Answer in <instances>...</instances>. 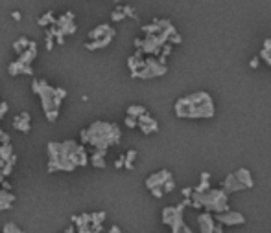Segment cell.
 <instances>
[{"mask_svg":"<svg viewBox=\"0 0 271 233\" xmlns=\"http://www.w3.org/2000/svg\"><path fill=\"white\" fill-rule=\"evenodd\" d=\"M11 17H13L15 20H20V11H13V13H11Z\"/></svg>","mask_w":271,"mask_h":233,"instance_id":"f35d334b","label":"cell"},{"mask_svg":"<svg viewBox=\"0 0 271 233\" xmlns=\"http://www.w3.org/2000/svg\"><path fill=\"white\" fill-rule=\"evenodd\" d=\"M15 165H17V156L13 154V156L8 160V162H4V167H2V176H4V180L11 175V173H13Z\"/></svg>","mask_w":271,"mask_h":233,"instance_id":"44dd1931","label":"cell"},{"mask_svg":"<svg viewBox=\"0 0 271 233\" xmlns=\"http://www.w3.org/2000/svg\"><path fill=\"white\" fill-rule=\"evenodd\" d=\"M30 43H32V39H28L26 35H22V37H19L17 41L13 43V50L17 55H20V53H24L26 50H28Z\"/></svg>","mask_w":271,"mask_h":233,"instance_id":"ac0fdd59","label":"cell"},{"mask_svg":"<svg viewBox=\"0 0 271 233\" xmlns=\"http://www.w3.org/2000/svg\"><path fill=\"white\" fill-rule=\"evenodd\" d=\"M0 186H2V189H4V191H11V184L8 180H2V184H0Z\"/></svg>","mask_w":271,"mask_h":233,"instance_id":"e575fe53","label":"cell"},{"mask_svg":"<svg viewBox=\"0 0 271 233\" xmlns=\"http://www.w3.org/2000/svg\"><path fill=\"white\" fill-rule=\"evenodd\" d=\"M44 41H46V50H48V52H52V48H53V44H56V41H53V34L50 31V28L44 29Z\"/></svg>","mask_w":271,"mask_h":233,"instance_id":"83f0119b","label":"cell"},{"mask_svg":"<svg viewBox=\"0 0 271 233\" xmlns=\"http://www.w3.org/2000/svg\"><path fill=\"white\" fill-rule=\"evenodd\" d=\"M72 224L77 228H82V226H91V213H82V215H72L70 217Z\"/></svg>","mask_w":271,"mask_h":233,"instance_id":"d6986e66","label":"cell"},{"mask_svg":"<svg viewBox=\"0 0 271 233\" xmlns=\"http://www.w3.org/2000/svg\"><path fill=\"white\" fill-rule=\"evenodd\" d=\"M15 200H17V196L11 193V191H4L0 189V211H8L13 208Z\"/></svg>","mask_w":271,"mask_h":233,"instance_id":"9a60e30c","label":"cell"},{"mask_svg":"<svg viewBox=\"0 0 271 233\" xmlns=\"http://www.w3.org/2000/svg\"><path fill=\"white\" fill-rule=\"evenodd\" d=\"M124 17H126V15L122 13V8H118V10H115L111 13V20H113V22H118V20H122Z\"/></svg>","mask_w":271,"mask_h":233,"instance_id":"f546056e","label":"cell"},{"mask_svg":"<svg viewBox=\"0 0 271 233\" xmlns=\"http://www.w3.org/2000/svg\"><path fill=\"white\" fill-rule=\"evenodd\" d=\"M89 165V154L85 145H79V167H87Z\"/></svg>","mask_w":271,"mask_h":233,"instance_id":"484cf974","label":"cell"},{"mask_svg":"<svg viewBox=\"0 0 271 233\" xmlns=\"http://www.w3.org/2000/svg\"><path fill=\"white\" fill-rule=\"evenodd\" d=\"M151 195L157 196V198H160V196L165 195V193H162V189H151Z\"/></svg>","mask_w":271,"mask_h":233,"instance_id":"d590c367","label":"cell"},{"mask_svg":"<svg viewBox=\"0 0 271 233\" xmlns=\"http://www.w3.org/2000/svg\"><path fill=\"white\" fill-rule=\"evenodd\" d=\"M35 57H37V43L32 41L28 50H26L24 53H20L19 57L8 64V74H10L11 77L19 76V74L34 76V68H32V64H34Z\"/></svg>","mask_w":271,"mask_h":233,"instance_id":"5b68a950","label":"cell"},{"mask_svg":"<svg viewBox=\"0 0 271 233\" xmlns=\"http://www.w3.org/2000/svg\"><path fill=\"white\" fill-rule=\"evenodd\" d=\"M32 92L35 95H39L46 121H50V123L58 121L61 103L68 95V92L65 88H61V86H52L46 79H34L32 81Z\"/></svg>","mask_w":271,"mask_h":233,"instance_id":"3957f363","label":"cell"},{"mask_svg":"<svg viewBox=\"0 0 271 233\" xmlns=\"http://www.w3.org/2000/svg\"><path fill=\"white\" fill-rule=\"evenodd\" d=\"M175 189V182H174V178H172V180H168L165 184V186H162V193H170V191H174Z\"/></svg>","mask_w":271,"mask_h":233,"instance_id":"1f68e13d","label":"cell"},{"mask_svg":"<svg viewBox=\"0 0 271 233\" xmlns=\"http://www.w3.org/2000/svg\"><path fill=\"white\" fill-rule=\"evenodd\" d=\"M2 134H4V130H2V127H0V136H2Z\"/></svg>","mask_w":271,"mask_h":233,"instance_id":"7bdbcfd3","label":"cell"},{"mask_svg":"<svg viewBox=\"0 0 271 233\" xmlns=\"http://www.w3.org/2000/svg\"><path fill=\"white\" fill-rule=\"evenodd\" d=\"M137 127L141 128L144 134H151V132H157V130H159V123H157V121H155L148 112L137 119Z\"/></svg>","mask_w":271,"mask_h":233,"instance_id":"ba28073f","label":"cell"},{"mask_svg":"<svg viewBox=\"0 0 271 233\" xmlns=\"http://www.w3.org/2000/svg\"><path fill=\"white\" fill-rule=\"evenodd\" d=\"M183 195H184V196H192V195H194L192 187H184V189H183Z\"/></svg>","mask_w":271,"mask_h":233,"instance_id":"8d00e7d4","label":"cell"},{"mask_svg":"<svg viewBox=\"0 0 271 233\" xmlns=\"http://www.w3.org/2000/svg\"><path fill=\"white\" fill-rule=\"evenodd\" d=\"M234 178L238 180V184L243 187V189H251L253 186H255V182H253L251 178V173H249V169H238L236 173H234Z\"/></svg>","mask_w":271,"mask_h":233,"instance_id":"7c38bea8","label":"cell"},{"mask_svg":"<svg viewBox=\"0 0 271 233\" xmlns=\"http://www.w3.org/2000/svg\"><path fill=\"white\" fill-rule=\"evenodd\" d=\"M13 147H11V143H6V145H0V160L2 162H8L11 156H13Z\"/></svg>","mask_w":271,"mask_h":233,"instance_id":"603a6c76","label":"cell"},{"mask_svg":"<svg viewBox=\"0 0 271 233\" xmlns=\"http://www.w3.org/2000/svg\"><path fill=\"white\" fill-rule=\"evenodd\" d=\"M260 57L264 59V61H266L267 64L271 66V39H267L266 43H264V50H262Z\"/></svg>","mask_w":271,"mask_h":233,"instance_id":"d4e9b609","label":"cell"},{"mask_svg":"<svg viewBox=\"0 0 271 233\" xmlns=\"http://www.w3.org/2000/svg\"><path fill=\"white\" fill-rule=\"evenodd\" d=\"M82 145H92L98 151H107L111 145L120 143V127L109 121H94L91 127L82 128Z\"/></svg>","mask_w":271,"mask_h":233,"instance_id":"7a4b0ae2","label":"cell"},{"mask_svg":"<svg viewBox=\"0 0 271 233\" xmlns=\"http://www.w3.org/2000/svg\"><path fill=\"white\" fill-rule=\"evenodd\" d=\"M56 15H53V11H46L44 15H41L37 19V22H39V26H43L44 29L46 28H52V26H56Z\"/></svg>","mask_w":271,"mask_h":233,"instance_id":"e0dca14e","label":"cell"},{"mask_svg":"<svg viewBox=\"0 0 271 233\" xmlns=\"http://www.w3.org/2000/svg\"><path fill=\"white\" fill-rule=\"evenodd\" d=\"M258 59H260V57H255V59H253V61H251V68H257V66H258Z\"/></svg>","mask_w":271,"mask_h":233,"instance_id":"ab89813d","label":"cell"},{"mask_svg":"<svg viewBox=\"0 0 271 233\" xmlns=\"http://www.w3.org/2000/svg\"><path fill=\"white\" fill-rule=\"evenodd\" d=\"M214 220L222 226V224H231V226H236V224H243L246 222V217L238 211H225V213H218L214 217Z\"/></svg>","mask_w":271,"mask_h":233,"instance_id":"52a82bcc","label":"cell"},{"mask_svg":"<svg viewBox=\"0 0 271 233\" xmlns=\"http://www.w3.org/2000/svg\"><path fill=\"white\" fill-rule=\"evenodd\" d=\"M79 145L76 140H65V142H48V173L65 171L72 173L79 167Z\"/></svg>","mask_w":271,"mask_h":233,"instance_id":"6da1fadb","label":"cell"},{"mask_svg":"<svg viewBox=\"0 0 271 233\" xmlns=\"http://www.w3.org/2000/svg\"><path fill=\"white\" fill-rule=\"evenodd\" d=\"M199 229H201V233H214L216 231V220H214V217L210 213H203L199 215Z\"/></svg>","mask_w":271,"mask_h":233,"instance_id":"8fae6325","label":"cell"},{"mask_svg":"<svg viewBox=\"0 0 271 233\" xmlns=\"http://www.w3.org/2000/svg\"><path fill=\"white\" fill-rule=\"evenodd\" d=\"M76 29H77L76 22H72V24H68V26H65V28H61V29H59V34L63 35V37H67V35L76 34Z\"/></svg>","mask_w":271,"mask_h":233,"instance_id":"f1b7e54d","label":"cell"},{"mask_svg":"<svg viewBox=\"0 0 271 233\" xmlns=\"http://www.w3.org/2000/svg\"><path fill=\"white\" fill-rule=\"evenodd\" d=\"M126 127L135 128L137 127V119L135 118H129V116H126Z\"/></svg>","mask_w":271,"mask_h":233,"instance_id":"d6a6232c","label":"cell"},{"mask_svg":"<svg viewBox=\"0 0 271 233\" xmlns=\"http://www.w3.org/2000/svg\"><path fill=\"white\" fill-rule=\"evenodd\" d=\"M174 109L177 118H212L216 112L212 97L207 92H198V94L181 97Z\"/></svg>","mask_w":271,"mask_h":233,"instance_id":"277c9868","label":"cell"},{"mask_svg":"<svg viewBox=\"0 0 271 233\" xmlns=\"http://www.w3.org/2000/svg\"><path fill=\"white\" fill-rule=\"evenodd\" d=\"M109 233H122V229L118 228V226H116V224H115V226H111V229H109Z\"/></svg>","mask_w":271,"mask_h":233,"instance_id":"74e56055","label":"cell"},{"mask_svg":"<svg viewBox=\"0 0 271 233\" xmlns=\"http://www.w3.org/2000/svg\"><path fill=\"white\" fill-rule=\"evenodd\" d=\"M105 217H107L105 211H94V213H91V228L103 226V222H105Z\"/></svg>","mask_w":271,"mask_h":233,"instance_id":"ffe728a7","label":"cell"},{"mask_svg":"<svg viewBox=\"0 0 271 233\" xmlns=\"http://www.w3.org/2000/svg\"><path fill=\"white\" fill-rule=\"evenodd\" d=\"M65 233H76V228H74V226H68V228L65 229Z\"/></svg>","mask_w":271,"mask_h":233,"instance_id":"60d3db41","label":"cell"},{"mask_svg":"<svg viewBox=\"0 0 271 233\" xmlns=\"http://www.w3.org/2000/svg\"><path fill=\"white\" fill-rule=\"evenodd\" d=\"M168 180H172V173L166 171V169H162V171L150 175V178L146 180V187H148L150 191L151 189H162V186H165Z\"/></svg>","mask_w":271,"mask_h":233,"instance_id":"8992f818","label":"cell"},{"mask_svg":"<svg viewBox=\"0 0 271 233\" xmlns=\"http://www.w3.org/2000/svg\"><path fill=\"white\" fill-rule=\"evenodd\" d=\"M2 167H4V162H2V160H0V173H2Z\"/></svg>","mask_w":271,"mask_h":233,"instance_id":"b9f144b4","label":"cell"},{"mask_svg":"<svg viewBox=\"0 0 271 233\" xmlns=\"http://www.w3.org/2000/svg\"><path fill=\"white\" fill-rule=\"evenodd\" d=\"M115 167H116V169H122V167H124V156H120L118 160H116V162H115Z\"/></svg>","mask_w":271,"mask_h":233,"instance_id":"836d02e7","label":"cell"},{"mask_svg":"<svg viewBox=\"0 0 271 233\" xmlns=\"http://www.w3.org/2000/svg\"><path fill=\"white\" fill-rule=\"evenodd\" d=\"M116 31L115 29H111L109 31V35H105L103 39H100V41H92V43H85L83 46H85V50H91V52H96V50H102V48H107L109 44H111V41L115 39Z\"/></svg>","mask_w":271,"mask_h":233,"instance_id":"30bf717a","label":"cell"},{"mask_svg":"<svg viewBox=\"0 0 271 233\" xmlns=\"http://www.w3.org/2000/svg\"><path fill=\"white\" fill-rule=\"evenodd\" d=\"M72 22H76V13H72V11H65V13H61V17L56 19V28L61 29Z\"/></svg>","mask_w":271,"mask_h":233,"instance_id":"2e32d148","label":"cell"},{"mask_svg":"<svg viewBox=\"0 0 271 233\" xmlns=\"http://www.w3.org/2000/svg\"><path fill=\"white\" fill-rule=\"evenodd\" d=\"M135 158H137V151L135 149H131V151H127L126 154H124V167H126V169H133V162H135Z\"/></svg>","mask_w":271,"mask_h":233,"instance_id":"cb8c5ba5","label":"cell"},{"mask_svg":"<svg viewBox=\"0 0 271 233\" xmlns=\"http://www.w3.org/2000/svg\"><path fill=\"white\" fill-rule=\"evenodd\" d=\"M2 233H24L15 222H6L2 226Z\"/></svg>","mask_w":271,"mask_h":233,"instance_id":"4316f807","label":"cell"},{"mask_svg":"<svg viewBox=\"0 0 271 233\" xmlns=\"http://www.w3.org/2000/svg\"><path fill=\"white\" fill-rule=\"evenodd\" d=\"M144 114H146V109L142 105H131V107H127V116H129V118L139 119L141 116H144Z\"/></svg>","mask_w":271,"mask_h":233,"instance_id":"7402d4cb","label":"cell"},{"mask_svg":"<svg viewBox=\"0 0 271 233\" xmlns=\"http://www.w3.org/2000/svg\"><path fill=\"white\" fill-rule=\"evenodd\" d=\"M111 26L109 24H98L96 28L91 29L89 31V43H92V41H100V39H103L105 35H109V31H111Z\"/></svg>","mask_w":271,"mask_h":233,"instance_id":"5bb4252c","label":"cell"},{"mask_svg":"<svg viewBox=\"0 0 271 233\" xmlns=\"http://www.w3.org/2000/svg\"><path fill=\"white\" fill-rule=\"evenodd\" d=\"M13 127L17 128V130H20L22 134H28L30 130H32V116H30V112H20L19 116H15L13 118Z\"/></svg>","mask_w":271,"mask_h":233,"instance_id":"9c48e42d","label":"cell"},{"mask_svg":"<svg viewBox=\"0 0 271 233\" xmlns=\"http://www.w3.org/2000/svg\"><path fill=\"white\" fill-rule=\"evenodd\" d=\"M8 110H10V105H8L6 101H2V103H0V121L4 119L6 114H8Z\"/></svg>","mask_w":271,"mask_h":233,"instance_id":"4dcf8cb0","label":"cell"},{"mask_svg":"<svg viewBox=\"0 0 271 233\" xmlns=\"http://www.w3.org/2000/svg\"><path fill=\"white\" fill-rule=\"evenodd\" d=\"M105 156H107V151H98V149H94L92 154L89 156V163H91L92 167H96V169H105V165H107Z\"/></svg>","mask_w":271,"mask_h":233,"instance_id":"4fadbf2b","label":"cell"}]
</instances>
